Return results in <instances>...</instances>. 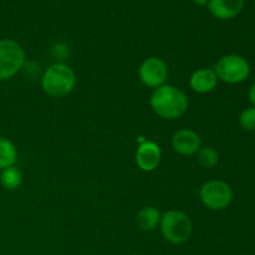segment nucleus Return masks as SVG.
<instances>
[{
    "label": "nucleus",
    "mask_w": 255,
    "mask_h": 255,
    "mask_svg": "<svg viewBox=\"0 0 255 255\" xmlns=\"http://www.w3.org/2000/svg\"><path fill=\"white\" fill-rule=\"evenodd\" d=\"M149 102L153 111L159 117L167 120L178 119L188 109V99L184 92L169 85H162L154 89Z\"/></svg>",
    "instance_id": "f257e3e1"
},
{
    "label": "nucleus",
    "mask_w": 255,
    "mask_h": 255,
    "mask_svg": "<svg viewBox=\"0 0 255 255\" xmlns=\"http://www.w3.org/2000/svg\"><path fill=\"white\" fill-rule=\"evenodd\" d=\"M42 89L51 97H64L74 90L76 76L70 66L65 64H54L42 76Z\"/></svg>",
    "instance_id": "f03ea898"
},
{
    "label": "nucleus",
    "mask_w": 255,
    "mask_h": 255,
    "mask_svg": "<svg viewBox=\"0 0 255 255\" xmlns=\"http://www.w3.org/2000/svg\"><path fill=\"white\" fill-rule=\"evenodd\" d=\"M159 224L162 236L172 244L186 243L192 234V222L183 212H166L161 217Z\"/></svg>",
    "instance_id": "7ed1b4c3"
},
{
    "label": "nucleus",
    "mask_w": 255,
    "mask_h": 255,
    "mask_svg": "<svg viewBox=\"0 0 255 255\" xmlns=\"http://www.w3.org/2000/svg\"><path fill=\"white\" fill-rule=\"evenodd\" d=\"M218 80L227 84H241L251 75V65L246 57L237 54L226 55L217 62L214 69Z\"/></svg>",
    "instance_id": "20e7f679"
},
{
    "label": "nucleus",
    "mask_w": 255,
    "mask_h": 255,
    "mask_svg": "<svg viewBox=\"0 0 255 255\" xmlns=\"http://www.w3.org/2000/svg\"><path fill=\"white\" fill-rule=\"evenodd\" d=\"M25 64V52L19 42L11 39L0 40V81L11 79Z\"/></svg>",
    "instance_id": "39448f33"
},
{
    "label": "nucleus",
    "mask_w": 255,
    "mask_h": 255,
    "mask_svg": "<svg viewBox=\"0 0 255 255\" xmlns=\"http://www.w3.org/2000/svg\"><path fill=\"white\" fill-rule=\"evenodd\" d=\"M201 201L212 211H222L233 201V191L231 186L223 181H209L203 184L199 192Z\"/></svg>",
    "instance_id": "423d86ee"
},
{
    "label": "nucleus",
    "mask_w": 255,
    "mask_h": 255,
    "mask_svg": "<svg viewBox=\"0 0 255 255\" xmlns=\"http://www.w3.org/2000/svg\"><path fill=\"white\" fill-rule=\"evenodd\" d=\"M138 75L144 86L157 89L166 82L168 69L163 60L158 57H148L139 66Z\"/></svg>",
    "instance_id": "0eeeda50"
},
{
    "label": "nucleus",
    "mask_w": 255,
    "mask_h": 255,
    "mask_svg": "<svg viewBox=\"0 0 255 255\" xmlns=\"http://www.w3.org/2000/svg\"><path fill=\"white\" fill-rule=\"evenodd\" d=\"M161 149L158 144L152 141L143 142L137 148V166L144 172L154 171L161 162Z\"/></svg>",
    "instance_id": "6e6552de"
},
{
    "label": "nucleus",
    "mask_w": 255,
    "mask_h": 255,
    "mask_svg": "<svg viewBox=\"0 0 255 255\" xmlns=\"http://www.w3.org/2000/svg\"><path fill=\"white\" fill-rule=\"evenodd\" d=\"M174 151L183 156H192L201 149V138L192 129H181L172 138Z\"/></svg>",
    "instance_id": "1a4fd4ad"
},
{
    "label": "nucleus",
    "mask_w": 255,
    "mask_h": 255,
    "mask_svg": "<svg viewBox=\"0 0 255 255\" xmlns=\"http://www.w3.org/2000/svg\"><path fill=\"white\" fill-rule=\"evenodd\" d=\"M243 7L244 0H209L208 2L211 14L219 20L233 19Z\"/></svg>",
    "instance_id": "9d476101"
},
{
    "label": "nucleus",
    "mask_w": 255,
    "mask_h": 255,
    "mask_svg": "<svg viewBox=\"0 0 255 255\" xmlns=\"http://www.w3.org/2000/svg\"><path fill=\"white\" fill-rule=\"evenodd\" d=\"M217 84H218V77L214 70L211 69L197 70L189 79V85L197 94H208L216 89Z\"/></svg>",
    "instance_id": "9b49d317"
},
{
    "label": "nucleus",
    "mask_w": 255,
    "mask_h": 255,
    "mask_svg": "<svg viewBox=\"0 0 255 255\" xmlns=\"http://www.w3.org/2000/svg\"><path fill=\"white\" fill-rule=\"evenodd\" d=\"M161 222V214L154 207H144L137 214V223L143 231H153Z\"/></svg>",
    "instance_id": "f8f14e48"
},
{
    "label": "nucleus",
    "mask_w": 255,
    "mask_h": 255,
    "mask_svg": "<svg viewBox=\"0 0 255 255\" xmlns=\"http://www.w3.org/2000/svg\"><path fill=\"white\" fill-rule=\"evenodd\" d=\"M16 147L7 138L0 137V171L12 167L16 162Z\"/></svg>",
    "instance_id": "ddd939ff"
},
{
    "label": "nucleus",
    "mask_w": 255,
    "mask_h": 255,
    "mask_svg": "<svg viewBox=\"0 0 255 255\" xmlns=\"http://www.w3.org/2000/svg\"><path fill=\"white\" fill-rule=\"evenodd\" d=\"M0 183L7 191H14L21 184V173L14 166L2 169L0 174Z\"/></svg>",
    "instance_id": "4468645a"
},
{
    "label": "nucleus",
    "mask_w": 255,
    "mask_h": 255,
    "mask_svg": "<svg viewBox=\"0 0 255 255\" xmlns=\"http://www.w3.org/2000/svg\"><path fill=\"white\" fill-rule=\"evenodd\" d=\"M197 161L204 168H213L218 164L219 154L213 147H204L197 152Z\"/></svg>",
    "instance_id": "2eb2a0df"
},
{
    "label": "nucleus",
    "mask_w": 255,
    "mask_h": 255,
    "mask_svg": "<svg viewBox=\"0 0 255 255\" xmlns=\"http://www.w3.org/2000/svg\"><path fill=\"white\" fill-rule=\"evenodd\" d=\"M239 124L246 131H255V107H248L242 112Z\"/></svg>",
    "instance_id": "dca6fc26"
},
{
    "label": "nucleus",
    "mask_w": 255,
    "mask_h": 255,
    "mask_svg": "<svg viewBox=\"0 0 255 255\" xmlns=\"http://www.w3.org/2000/svg\"><path fill=\"white\" fill-rule=\"evenodd\" d=\"M248 96H249V101H251V104L253 105V107H255V82L252 85L251 89H249Z\"/></svg>",
    "instance_id": "f3484780"
},
{
    "label": "nucleus",
    "mask_w": 255,
    "mask_h": 255,
    "mask_svg": "<svg viewBox=\"0 0 255 255\" xmlns=\"http://www.w3.org/2000/svg\"><path fill=\"white\" fill-rule=\"evenodd\" d=\"M192 1H193L194 4L199 5V6H204V5H208L209 0H192Z\"/></svg>",
    "instance_id": "a211bd4d"
}]
</instances>
